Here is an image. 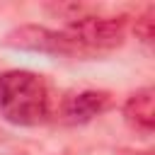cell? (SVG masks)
<instances>
[{"instance_id": "6da1fadb", "label": "cell", "mask_w": 155, "mask_h": 155, "mask_svg": "<svg viewBox=\"0 0 155 155\" xmlns=\"http://www.w3.org/2000/svg\"><path fill=\"white\" fill-rule=\"evenodd\" d=\"M51 114L48 87L29 70L0 73V116L17 126L44 124Z\"/></svg>"}, {"instance_id": "7a4b0ae2", "label": "cell", "mask_w": 155, "mask_h": 155, "mask_svg": "<svg viewBox=\"0 0 155 155\" xmlns=\"http://www.w3.org/2000/svg\"><path fill=\"white\" fill-rule=\"evenodd\" d=\"M63 34L78 46L80 53L90 51H109L124 44L126 36V17H107V15H80L70 19Z\"/></svg>"}, {"instance_id": "3957f363", "label": "cell", "mask_w": 155, "mask_h": 155, "mask_svg": "<svg viewBox=\"0 0 155 155\" xmlns=\"http://www.w3.org/2000/svg\"><path fill=\"white\" fill-rule=\"evenodd\" d=\"M5 46L19 48V51H34V53H53V56H80L78 46L63 34L53 31L39 24H22L7 31Z\"/></svg>"}, {"instance_id": "277c9868", "label": "cell", "mask_w": 155, "mask_h": 155, "mask_svg": "<svg viewBox=\"0 0 155 155\" xmlns=\"http://www.w3.org/2000/svg\"><path fill=\"white\" fill-rule=\"evenodd\" d=\"M124 119L128 126L150 133L155 126V90L153 87L136 90L124 104Z\"/></svg>"}, {"instance_id": "5b68a950", "label": "cell", "mask_w": 155, "mask_h": 155, "mask_svg": "<svg viewBox=\"0 0 155 155\" xmlns=\"http://www.w3.org/2000/svg\"><path fill=\"white\" fill-rule=\"evenodd\" d=\"M107 107H109V94H107V92L87 90V92H80V94H75V97L68 99V104H65V116H68L70 121L85 124V121L94 119L97 114H102Z\"/></svg>"}, {"instance_id": "8992f818", "label": "cell", "mask_w": 155, "mask_h": 155, "mask_svg": "<svg viewBox=\"0 0 155 155\" xmlns=\"http://www.w3.org/2000/svg\"><path fill=\"white\" fill-rule=\"evenodd\" d=\"M155 7L150 5V7H145L138 17H136V24H133V31H136V36L140 39V41H145V44H150L153 41V34H155Z\"/></svg>"}, {"instance_id": "52a82bcc", "label": "cell", "mask_w": 155, "mask_h": 155, "mask_svg": "<svg viewBox=\"0 0 155 155\" xmlns=\"http://www.w3.org/2000/svg\"><path fill=\"white\" fill-rule=\"evenodd\" d=\"M121 155H153V153H148V150H121Z\"/></svg>"}]
</instances>
